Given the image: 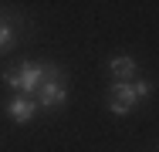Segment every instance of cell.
I'll return each instance as SVG.
<instances>
[{
	"instance_id": "6da1fadb",
	"label": "cell",
	"mask_w": 159,
	"mask_h": 152,
	"mask_svg": "<svg viewBox=\"0 0 159 152\" xmlns=\"http://www.w3.org/2000/svg\"><path fill=\"white\" fill-rule=\"evenodd\" d=\"M17 78H20V95H24V98H31V95H37V88H41L44 81H61L64 71L58 68V64L27 61V64H20V68H17Z\"/></svg>"
},
{
	"instance_id": "7a4b0ae2",
	"label": "cell",
	"mask_w": 159,
	"mask_h": 152,
	"mask_svg": "<svg viewBox=\"0 0 159 152\" xmlns=\"http://www.w3.org/2000/svg\"><path fill=\"white\" fill-rule=\"evenodd\" d=\"M135 91H132V81H115L108 88V112L112 115H129L135 108Z\"/></svg>"
},
{
	"instance_id": "3957f363",
	"label": "cell",
	"mask_w": 159,
	"mask_h": 152,
	"mask_svg": "<svg viewBox=\"0 0 159 152\" xmlns=\"http://www.w3.org/2000/svg\"><path fill=\"white\" fill-rule=\"evenodd\" d=\"M34 101L44 105V108H64L68 105V85H64V78L61 81H44L37 88V95H34Z\"/></svg>"
},
{
	"instance_id": "277c9868",
	"label": "cell",
	"mask_w": 159,
	"mask_h": 152,
	"mask_svg": "<svg viewBox=\"0 0 159 152\" xmlns=\"http://www.w3.org/2000/svg\"><path fill=\"white\" fill-rule=\"evenodd\" d=\"M3 112L10 115V122L27 125V122L34 118V112H37V101H34V98H24V95H14V98L3 105Z\"/></svg>"
},
{
	"instance_id": "5b68a950",
	"label": "cell",
	"mask_w": 159,
	"mask_h": 152,
	"mask_svg": "<svg viewBox=\"0 0 159 152\" xmlns=\"http://www.w3.org/2000/svg\"><path fill=\"white\" fill-rule=\"evenodd\" d=\"M108 68H112V74H115V81H135V74H139V61L129 58V54H119V58L108 61Z\"/></svg>"
},
{
	"instance_id": "8992f818",
	"label": "cell",
	"mask_w": 159,
	"mask_h": 152,
	"mask_svg": "<svg viewBox=\"0 0 159 152\" xmlns=\"http://www.w3.org/2000/svg\"><path fill=\"white\" fill-rule=\"evenodd\" d=\"M10 47H14V27L0 17V54H7Z\"/></svg>"
},
{
	"instance_id": "52a82bcc",
	"label": "cell",
	"mask_w": 159,
	"mask_h": 152,
	"mask_svg": "<svg viewBox=\"0 0 159 152\" xmlns=\"http://www.w3.org/2000/svg\"><path fill=\"white\" fill-rule=\"evenodd\" d=\"M132 91H135L139 101H146V98L152 95V81H132Z\"/></svg>"
}]
</instances>
